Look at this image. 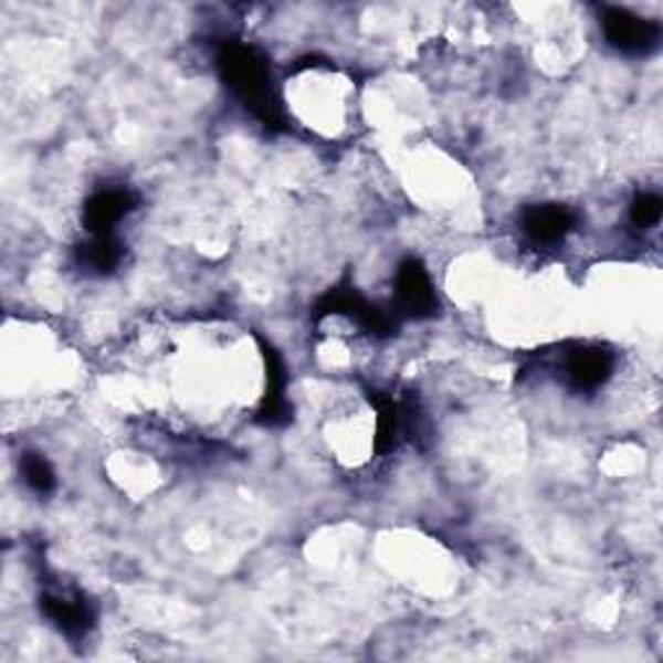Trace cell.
Segmentation results:
<instances>
[{"label": "cell", "mask_w": 663, "mask_h": 663, "mask_svg": "<svg viewBox=\"0 0 663 663\" xmlns=\"http://www.w3.org/2000/svg\"><path fill=\"white\" fill-rule=\"evenodd\" d=\"M659 218H661L659 194L643 192L635 202H632V221H635L640 229H651V225L659 223Z\"/></svg>", "instance_id": "cell-5"}, {"label": "cell", "mask_w": 663, "mask_h": 663, "mask_svg": "<svg viewBox=\"0 0 663 663\" xmlns=\"http://www.w3.org/2000/svg\"><path fill=\"white\" fill-rule=\"evenodd\" d=\"M397 298H399V304L404 306V312H410V314L428 312V308L433 306L435 296H433L431 277H428L425 270L420 267L414 260L404 262V265L399 267Z\"/></svg>", "instance_id": "cell-3"}, {"label": "cell", "mask_w": 663, "mask_h": 663, "mask_svg": "<svg viewBox=\"0 0 663 663\" xmlns=\"http://www.w3.org/2000/svg\"><path fill=\"white\" fill-rule=\"evenodd\" d=\"M604 32L617 50L630 52V55H645L659 40V29H655L653 21L640 19L635 13L622 9L607 11Z\"/></svg>", "instance_id": "cell-1"}, {"label": "cell", "mask_w": 663, "mask_h": 663, "mask_svg": "<svg viewBox=\"0 0 663 663\" xmlns=\"http://www.w3.org/2000/svg\"><path fill=\"white\" fill-rule=\"evenodd\" d=\"M572 229V218L560 206H537L526 210L524 215V233L537 244H557L568 236Z\"/></svg>", "instance_id": "cell-2"}, {"label": "cell", "mask_w": 663, "mask_h": 663, "mask_svg": "<svg viewBox=\"0 0 663 663\" xmlns=\"http://www.w3.org/2000/svg\"><path fill=\"white\" fill-rule=\"evenodd\" d=\"M21 472H24V480L36 490V493H48V490L55 485V474H52L50 464L36 454L24 459V470Z\"/></svg>", "instance_id": "cell-4"}]
</instances>
